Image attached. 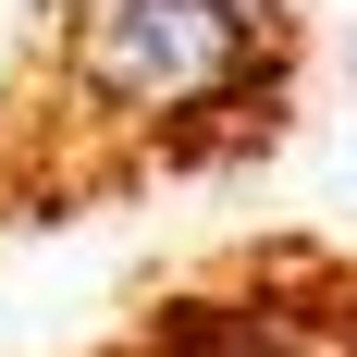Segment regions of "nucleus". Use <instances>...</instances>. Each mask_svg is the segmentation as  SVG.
Listing matches in <instances>:
<instances>
[{"instance_id":"nucleus-1","label":"nucleus","mask_w":357,"mask_h":357,"mask_svg":"<svg viewBox=\"0 0 357 357\" xmlns=\"http://www.w3.org/2000/svg\"><path fill=\"white\" fill-rule=\"evenodd\" d=\"M271 37H284V0H62V86L123 123H160V111L234 99Z\"/></svg>"}]
</instances>
